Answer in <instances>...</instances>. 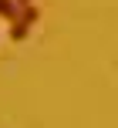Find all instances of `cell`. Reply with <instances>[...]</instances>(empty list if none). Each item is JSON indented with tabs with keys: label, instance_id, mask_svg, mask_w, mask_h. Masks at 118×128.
<instances>
[{
	"label": "cell",
	"instance_id": "obj_1",
	"mask_svg": "<svg viewBox=\"0 0 118 128\" xmlns=\"http://www.w3.org/2000/svg\"><path fill=\"white\" fill-rule=\"evenodd\" d=\"M17 14H20L17 0H0V17H4V20H14Z\"/></svg>",
	"mask_w": 118,
	"mask_h": 128
},
{
	"label": "cell",
	"instance_id": "obj_2",
	"mask_svg": "<svg viewBox=\"0 0 118 128\" xmlns=\"http://www.w3.org/2000/svg\"><path fill=\"white\" fill-rule=\"evenodd\" d=\"M24 4H30V0H17V7H24Z\"/></svg>",
	"mask_w": 118,
	"mask_h": 128
}]
</instances>
